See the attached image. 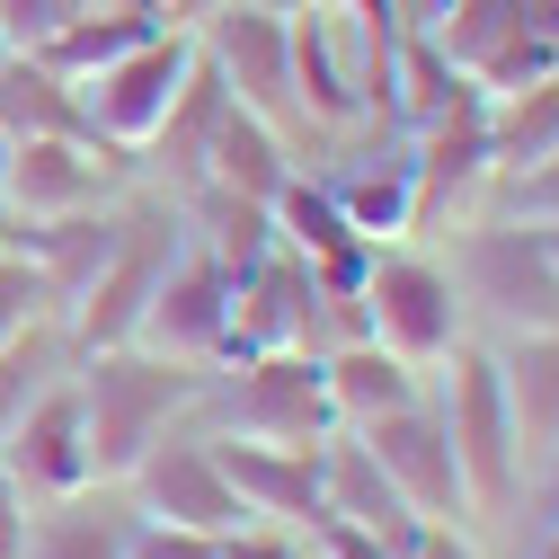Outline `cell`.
<instances>
[{"label":"cell","instance_id":"obj_1","mask_svg":"<svg viewBox=\"0 0 559 559\" xmlns=\"http://www.w3.org/2000/svg\"><path fill=\"white\" fill-rule=\"evenodd\" d=\"M444 266H453V294L471 311V337H533V329H559V249L542 223L524 214H498V204H479V214L444 223L436 231Z\"/></svg>","mask_w":559,"mask_h":559},{"label":"cell","instance_id":"obj_2","mask_svg":"<svg viewBox=\"0 0 559 559\" xmlns=\"http://www.w3.org/2000/svg\"><path fill=\"white\" fill-rule=\"evenodd\" d=\"M204 373L214 365H178L160 346L124 337V346H81V408H90V453H98V479H124L169 427H195L204 408Z\"/></svg>","mask_w":559,"mask_h":559},{"label":"cell","instance_id":"obj_3","mask_svg":"<svg viewBox=\"0 0 559 559\" xmlns=\"http://www.w3.org/2000/svg\"><path fill=\"white\" fill-rule=\"evenodd\" d=\"M427 400L453 436V462H462V488H471V533L498 524L524 488V444H515V408H507V373H498V346L488 337H462L453 356L427 373Z\"/></svg>","mask_w":559,"mask_h":559},{"label":"cell","instance_id":"obj_4","mask_svg":"<svg viewBox=\"0 0 559 559\" xmlns=\"http://www.w3.org/2000/svg\"><path fill=\"white\" fill-rule=\"evenodd\" d=\"M204 436H258V444H329V382L311 346H258V356H231L204 373Z\"/></svg>","mask_w":559,"mask_h":559},{"label":"cell","instance_id":"obj_5","mask_svg":"<svg viewBox=\"0 0 559 559\" xmlns=\"http://www.w3.org/2000/svg\"><path fill=\"white\" fill-rule=\"evenodd\" d=\"M356 302H365V337H382L417 373H436L471 337V311L453 294V266H444L436 240H382L373 266H365V285H356Z\"/></svg>","mask_w":559,"mask_h":559},{"label":"cell","instance_id":"obj_6","mask_svg":"<svg viewBox=\"0 0 559 559\" xmlns=\"http://www.w3.org/2000/svg\"><path fill=\"white\" fill-rule=\"evenodd\" d=\"M178 249H187L178 195L133 187V195L116 204V249H107V266L90 275V294L62 311V320L81 329V346H124L133 329H143V311H152V294H160V275L178 266Z\"/></svg>","mask_w":559,"mask_h":559},{"label":"cell","instance_id":"obj_7","mask_svg":"<svg viewBox=\"0 0 559 559\" xmlns=\"http://www.w3.org/2000/svg\"><path fill=\"white\" fill-rule=\"evenodd\" d=\"M195 53H204V72L231 90V107L266 116L275 133H294V152H302V107H294V36H285V10H266V0H214V10L195 19Z\"/></svg>","mask_w":559,"mask_h":559},{"label":"cell","instance_id":"obj_8","mask_svg":"<svg viewBox=\"0 0 559 559\" xmlns=\"http://www.w3.org/2000/svg\"><path fill=\"white\" fill-rule=\"evenodd\" d=\"M187 72H195V27H152L143 45H124L116 62H98V72L81 81V116H90V133L133 160V152H143L152 133L169 124Z\"/></svg>","mask_w":559,"mask_h":559},{"label":"cell","instance_id":"obj_9","mask_svg":"<svg viewBox=\"0 0 559 559\" xmlns=\"http://www.w3.org/2000/svg\"><path fill=\"white\" fill-rule=\"evenodd\" d=\"M133 195V160L98 133H36L10 152V187L0 214L10 223H62V214H98V204Z\"/></svg>","mask_w":559,"mask_h":559},{"label":"cell","instance_id":"obj_10","mask_svg":"<svg viewBox=\"0 0 559 559\" xmlns=\"http://www.w3.org/2000/svg\"><path fill=\"white\" fill-rule=\"evenodd\" d=\"M124 498H133V515L178 524V533H214V542L249 524L240 498H231V479H223V462H214V436H204V427H169L143 462L124 471Z\"/></svg>","mask_w":559,"mask_h":559},{"label":"cell","instance_id":"obj_11","mask_svg":"<svg viewBox=\"0 0 559 559\" xmlns=\"http://www.w3.org/2000/svg\"><path fill=\"white\" fill-rule=\"evenodd\" d=\"M346 436H365V453L382 462V479H391L427 524L471 533V488H462V462H453V436H444L436 400H408V408L373 417V427H346Z\"/></svg>","mask_w":559,"mask_h":559},{"label":"cell","instance_id":"obj_12","mask_svg":"<svg viewBox=\"0 0 559 559\" xmlns=\"http://www.w3.org/2000/svg\"><path fill=\"white\" fill-rule=\"evenodd\" d=\"M0 471L27 488V507H53V498H81L98 479V453H90V408H81V382L62 373L10 436H0Z\"/></svg>","mask_w":559,"mask_h":559},{"label":"cell","instance_id":"obj_13","mask_svg":"<svg viewBox=\"0 0 559 559\" xmlns=\"http://www.w3.org/2000/svg\"><path fill=\"white\" fill-rule=\"evenodd\" d=\"M231 294H240V275L231 266H214L195 240L178 249V266L160 275V294H152V311H143V346H160V356H178V365H231Z\"/></svg>","mask_w":559,"mask_h":559},{"label":"cell","instance_id":"obj_14","mask_svg":"<svg viewBox=\"0 0 559 559\" xmlns=\"http://www.w3.org/2000/svg\"><path fill=\"white\" fill-rule=\"evenodd\" d=\"M214 462L249 524H294L311 533L320 515V444H258V436H214Z\"/></svg>","mask_w":559,"mask_h":559},{"label":"cell","instance_id":"obj_15","mask_svg":"<svg viewBox=\"0 0 559 559\" xmlns=\"http://www.w3.org/2000/svg\"><path fill=\"white\" fill-rule=\"evenodd\" d=\"M320 515L365 524V533H382L391 550H417V533H427V515H417L400 488L382 479V462L365 453V436H346V427L320 444Z\"/></svg>","mask_w":559,"mask_h":559},{"label":"cell","instance_id":"obj_16","mask_svg":"<svg viewBox=\"0 0 559 559\" xmlns=\"http://www.w3.org/2000/svg\"><path fill=\"white\" fill-rule=\"evenodd\" d=\"M133 524H143V515H133L124 479H90L81 498L36 507L19 559H124V550H133Z\"/></svg>","mask_w":559,"mask_h":559},{"label":"cell","instance_id":"obj_17","mask_svg":"<svg viewBox=\"0 0 559 559\" xmlns=\"http://www.w3.org/2000/svg\"><path fill=\"white\" fill-rule=\"evenodd\" d=\"M320 382H329V417L337 427H373V417L427 400V373H417L408 356H391L382 337H346L320 356Z\"/></svg>","mask_w":559,"mask_h":559},{"label":"cell","instance_id":"obj_18","mask_svg":"<svg viewBox=\"0 0 559 559\" xmlns=\"http://www.w3.org/2000/svg\"><path fill=\"white\" fill-rule=\"evenodd\" d=\"M294 169H302L294 133H275V124H266V116H249V107H223V116H214V143H204V178H214V187L275 204Z\"/></svg>","mask_w":559,"mask_h":559},{"label":"cell","instance_id":"obj_19","mask_svg":"<svg viewBox=\"0 0 559 559\" xmlns=\"http://www.w3.org/2000/svg\"><path fill=\"white\" fill-rule=\"evenodd\" d=\"M498 373H507L515 444H524V471H533L542 453H559V329H533V337H498Z\"/></svg>","mask_w":559,"mask_h":559},{"label":"cell","instance_id":"obj_20","mask_svg":"<svg viewBox=\"0 0 559 559\" xmlns=\"http://www.w3.org/2000/svg\"><path fill=\"white\" fill-rule=\"evenodd\" d=\"M178 214H187V240L214 258V266H231V275H249V266L275 249V204L231 195V187H214V178H195V187L178 195Z\"/></svg>","mask_w":559,"mask_h":559},{"label":"cell","instance_id":"obj_21","mask_svg":"<svg viewBox=\"0 0 559 559\" xmlns=\"http://www.w3.org/2000/svg\"><path fill=\"white\" fill-rule=\"evenodd\" d=\"M0 133H10V143H36V133H90L81 81H62L45 53L0 45Z\"/></svg>","mask_w":559,"mask_h":559},{"label":"cell","instance_id":"obj_22","mask_svg":"<svg viewBox=\"0 0 559 559\" xmlns=\"http://www.w3.org/2000/svg\"><path fill=\"white\" fill-rule=\"evenodd\" d=\"M479 133H488V169H498V178H515L542 152H559V72L515 81V90H488L479 98Z\"/></svg>","mask_w":559,"mask_h":559},{"label":"cell","instance_id":"obj_23","mask_svg":"<svg viewBox=\"0 0 559 559\" xmlns=\"http://www.w3.org/2000/svg\"><path fill=\"white\" fill-rule=\"evenodd\" d=\"M72 365H81V329L62 320V311H36L19 337H0V436H10Z\"/></svg>","mask_w":559,"mask_h":559},{"label":"cell","instance_id":"obj_24","mask_svg":"<svg viewBox=\"0 0 559 559\" xmlns=\"http://www.w3.org/2000/svg\"><path fill=\"white\" fill-rule=\"evenodd\" d=\"M488 204H498V214H524V223H559V152H542L533 169L498 178V187H488Z\"/></svg>","mask_w":559,"mask_h":559},{"label":"cell","instance_id":"obj_25","mask_svg":"<svg viewBox=\"0 0 559 559\" xmlns=\"http://www.w3.org/2000/svg\"><path fill=\"white\" fill-rule=\"evenodd\" d=\"M62 19H81V0H0V45H19V53H45Z\"/></svg>","mask_w":559,"mask_h":559},{"label":"cell","instance_id":"obj_26","mask_svg":"<svg viewBox=\"0 0 559 559\" xmlns=\"http://www.w3.org/2000/svg\"><path fill=\"white\" fill-rule=\"evenodd\" d=\"M36 311H53V302H45V275L10 249V258H0V337H19Z\"/></svg>","mask_w":559,"mask_h":559},{"label":"cell","instance_id":"obj_27","mask_svg":"<svg viewBox=\"0 0 559 559\" xmlns=\"http://www.w3.org/2000/svg\"><path fill=\"white\" fill-rule=\"evenodd\" d=\"M124 559H223V542H214V533H178V524H152V515H143V524H133V550H124Z\"/></svg>","mask_w":559,"mask_h":559},{"label":"cell","instance_id":"obj_28","mask_svg":"<svg viewBox=\"0 0 559 559\" xmlns=\"http://www.w3.org/2000/svg\"><path fill=\"white\" fill-rule=\"evenodd\" d=\"M27 524H36V507H27V488L0 471V559H19L27 550Z\"/></svg>","mask_w":559,"mask_h":559},{"label":"cell","instance_id":"obj_29","mask_svg":"<svg viewBox=\"0 0 559 559\" xmlns=\"http://www.w3.org/2000/svg\"><path fill=\"white\" fill-rule=\"evenodd\" d=\"M10 152H19V143H10V133H0V187H10Z\"/></svg>","mask_w":559,"mask_h":559},{"label":"cell","instance_id":"obj_30","mask_svg":"<svg viewBox=\"0 0 559 559\" xmlns=\"http://www.w3.org/2000/svg\"><path fill=\"white\" fill-rule=\"evenodd\" d=\"M0 258H10V214H0Z\"/></svg>","mask_w":559,"mask_h":559},{"label":"cell","instance_id":"obj_31","mask_svg":"<svg viewBox=\"0 0 559 559\" xmlns=\"http://www.w3.org/2000/svg\"><path fill=\"white\" fill-rule=\"evenodd\" d=\"M294 10H302V0H294Z\"/></svg>","mask_w":559,"mask_h":559}]
</instances>
